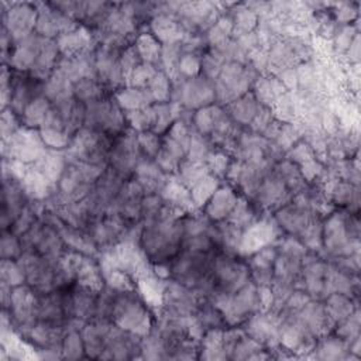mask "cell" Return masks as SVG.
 Returning <instances> with one entry per match:
<instances>
[{
    "label": "cell",
    "instance_id": "cell-1",
    "mask_svg": "<svg viewBox=\"0 0 361 361\" xmlns=\"http://www.w3.org/2000/svg\"><path fill=\"white\" fill-rule=\"evenodd\" d=\"M111 322L130 333L144 337L152 330L155 319L138 289H133L117 292Z\"/></svg>",
    "mask_w": 361,
    "mask_h": 361
},
{
    "label": "cell",
    "instance_id": "cell-2",
    "mask_svg": "<svg viewBox=\"0 0 361 361\" xmlns=\"http://www.w3.org/2000/svg\"><path fill=\"white\" fill-rule=\"evenodd\" d=\"M83 127L104 133L110 137L121 134L128 126L126 111L118 106L113 96L90 102L85 104V123Z\"/></svg>",
    "mask_w": 361,
    "mask_h": 361
},
{
    "label": "cell",
    "instance_id": "cell-3",
    "mask_svg": "<svg viewBox=\"0 0 361 361\" xmlns=\"http://www.w3.org/2000/svg\"><path fill=\"white\" fill-rule=\"evenodd\" d=\"M214 293H234L251 281L248 264L233 254L217 251L210 269ZM212 295V296H213Z\"/></svg>",
    "mask_w": 361,
    "mask_h": 361
},
{
    "label": "cell",
    "instance_id": "cell-4",
    "mask_svg": "<svg viewBox=\"0 0 361 361\" xmlns=\"http://www.w3.org/2000/svg\"><path fill=\"white\" fill-rule=\"evenodd\" d=\"M171 102L179 103L188 110H197L216 102L214 82L197 75L195 78L178 76L172 79V96Z\"/></svg>",
    "mask_w": 361,
    "mask_h": 361
},
{
    "label": "cell",
    "instance_id": "cell-5",
    "mask_svg": "<svg viewBox=\"0 0 361 361\" xmlns=\"http://www.w3.org/2000/svg\"><path fill=\"white\" fill-rule=\"evenodd\" d=\"M252 68L240 62H226L214 79L216 102L228 104L234 99L245 94L255 82Z\"/></svg>",
    "mask_w": 361,
    "mask_h": 361
},
{
    "label": "cell",
    "instance_id": "cell-6",
    "mask_svg": "<svg viewBox=\"0 0 361 361\" xmlns=\"http://www.w3.org/2000/svg\"><path fill=\"white\" fill-rule=\"evenodd\" d=\"M138 144V133L127 127L121 134L113 138L109 152V166L121 178L131 179L137 165L144 159Z\"/></svg>",
    "mask_w": 361,
    "mask_h": 361
},
{
    "label": "cell",
    "instance_id": "cell-7",
    "mask_svg": "<svg viewBox=\"0 0 361 361\" xmlns=\"http://www.w3.org/2000/svg\"><path fill=\"white\" fill-rule=\"evenodd\" d=\"M47 149L48 148L42 142L39 131L23 126L8 140L3 141L1 154L3 158L31 165L37 162Z\"/></svg>",
    "mask_w": 361,
    "mask_h": 361
},
{
    "label": "cell",
    "instance_id": "cell-8",
    "mask_svg": "<svg viewBox=\"0 0 361 361\" xmlns=\"http://www.w3.org/2000/svg\"><path fill=\"white\" fill-rule=\"evenodd\" d=\"M323 248L331 257H344L358 252V240L348 235L344 213H331L323 221Z\"/></svg>",
    "mask_w": 361,
    "mask_h": 361
},
{
    "label": "cell",
    "instance_id": "cell-9",
    "mask_svg": "<svg viewBox=\"0 0 361 361\" xmlns=\"http://www.w3.org/2000/svg\"><path fill=\"white\" fill-rule=\"evenodd\" d=\"M203 299L196 293L195 289L175 281H165L162 295V312L175 316H193Z\"/></svg>",
    "mask_w": 361,
    "mask_h": 361
},
{
    "label": "cell",
    "instance_id": "cell-10",
    "mask_svg": "<svg viewBox=\"0 0 361 361\" xmlns=\"http://www.w3.org/2000/svg\"><path fill=\"white\" fill-rule=\"evenodd\" d=\"M38 7L31 3H16L3 10V28L10 34L14 42L24 39L35 32Z\"/></svg>",
    "mask_w": 361,
    "mask_h": 361
},
{
    "label": "cell",
    "instance_id": "cell-11",
    "mask_svg": "<svg viewBox=\"0 0 361 361\" xmlns=\"http://www.w3.org/2000/svg\"><path fill=\"white\" fill-rule=\"evenodd\" d=\"M38 18L35 25V32L42 38L56 39L59 35L78 28V23L71 17L65 16L62 11L55 8L51 3H39Z\"/></svg>",
    "mask_w": 361,
    "mask_h": 361
},
{
    "label": "cell",
    "instance_id": "cell-12",
    "mask_svg": "<svg viewBox=\"0 0 361 361\" xmlns=\"http://www.w3.org/2000/svg\"><path fill=\"white\" fill-rule=\"evenodd\" d=\"M44 94V80L31 76L28 72H14L13 93L8 107L21 117L27 106Z\"/></svg>",
    "mask_w": 361,
    "mask_h": 361
},
{
    "label": "cell",
    "instance_id": "cell-13",
    "mask_svg": "<svg viewBox=\"0 0 361 361\" xmlns=\"http://www.w3.org/2000/svg\"><path fill=\"white\" fill-rule=\"evenodd\" d=\"M279 227L275 220L269 219H258L245 230H243L240 252L251 255L252 252L274 244L278 238Z\"/></svg>",
    "mask_w": 361,
    "mask_h": 361
},
{
    "label": "cell",
    "instance_id": "cell-14",
    "mask_svg": "<svg viewBox=\"0 0 361 361\" xmlns=\"http://www.w3.org/2000/svg\"><path fill=\"white\" fill-rule=\"evenodd\" d=\"M30 203L20 180L3 179L1 190V228L8 230L23 209Z\"/></svg>",
    "mask_w": 361,
    "mask_h": 361
},
{
    "label": "cell",
    "instance_id": "cell-15",
    "mask_svg": "<svg viewBox=\"0 0 361 361\" xmlns=\"http://www.w3.org/2000/svg\"><path fill=\"white\" fill-rule=\"evenodd\" d=\"M319 214L306 206L298 203H288L275 212L274 220L278 227L288 233V235L298 237Z\"/></svg>",
    "mask_w": 361,
    "mask_h": 361
},
{
    "label": "cell",
    "instance_id": "cell-16",
    "mask_svg": "<svg viewBox=\"0 0 361 361\" xmlns=\"http://www.w3.org/2000/svg\"><path fill=\"white\" fill-rule=\"evenodd\" d=\"M289 189L286 188L285 182L281 176L272 171L269 172L258 185V189L254 195V202L261 209H279L285 206L283 202L289 197Z\"/></svg>",
    "mask_w": 361,
    "mask_h": 361
},
{
    "label": "cell",
    "instance_id": "cell-17",
    "mask_svg": "<svg viewBox=\"0 0 361 361\" xmlns=\"http://www.w3.org/2000/svg\"><path fill=\"white\" fill-rule=\"evenodd\" d=\"M44 41L45 38L34 32L24 39L14 42V47L7 59L8 66L17 72H28L34 65Z\"/></svg>",
    "mask_w": 361,
    "mask_h": 361
},
{
    "label": "cell",
    "instance_id": "cell-18",
    "mask_svg": "<svg viewBox=\"0 0 361 361\" xmlns=\"http://www.w3.org/2000/svg\"><path fill=\"white\" fill-rule=\"evenodd\" d=\"M238 202V195L231 186H219L207 203L202 207L204 216L210 221H223L233 212Z\"/></svg>",
    "mask_w": 361,
    "mask_h": 361
},
{
    "label": "cell",
    "instance_id": "cell-19",
    "mask_svg": "<svg viewBox=\"0 0 361 361\" xmlns=\"http://www.w3.org/2000/svg\"><path fill=\"white\" fill-rule=\"evenodd\" d=\"M149 32L162 44H176L188 34L176 16L157 14L151 18Z\"/></svg>",
    "mask_w": 361,
    "mask_h": 361
},
{
    "label": "cell",
    "instance_id": "cell-20",
    "mask_svg": "<svg viewBox=\"0 0 361 361\" xmlns=\"http://www.w3.org/2000/svg\"><path fill=\"white\" fill-rule=\"evenodd\" d=\"M94 42L96 39L92 35L90 30L83 25H79L78 28L65 32L56 38L61 56H73L86 51H92L96 48L93 47Z\"/></svg>",
    "mask_w": 361,
    "mask_h": 361
},
{
    "label": "cell",
    "instance_id": "cell-21",
    "mask_svg": "<svg viewBox=\"0 0 361 361\" xmlns=\"http://www.w3.org/2000/svg\"><path fill=\"white\" fill-rule=\"evenodd\" d=\"M133 179H135L142 189L145 190V195L149 193H159L169 179V175H166L154 159L144 158L135 168V172L133 175Z\"/></svg>",
    "mask_w": 361,
    "mask_h": 361
},
{
    "label": "cell",
    "instance_id": "cell-22",
    "mask_svg": "<svg viewBox=\"0 0 361 361\" xmlns=\"http://www.w3.org/2000/svg\"><path fill=\"white\" fill-rule=\"evenodd\" d=\"M99 290L92 288L73 283L71 286L72 295V306H73V316L83 322H92L94 319L96 312V300H97Z\"/></svg>",
    "mask_w": 361,
    "mask_h": 361
},
{
    "label": "cell",
    "instance_id": "cell-23",
    "mask_svg": "<svg viewBox=\"0 0 361 361\" xmlns=\"http://www.w3.org/2000/svg\"><path fill=\"white\" fill-rule=\"evenodd\" d=\"M59 58H61V52H59L58 44H56V39L45 38L42 48H41L34 65L28 71V73L39 80H47L48 76L55 71Z\"/></svg>",
    "mask_w": 361,
    "mask_h": 361
},
{
    "label": "cell",
    "instance_id": "cell-24",
    "mask_svg": "<svg viewBox=\"0 0 361 361\" xmlns=\"http://www.w3.org/2000/svg\"><path fill=\"white\" fill-rule=\"evenodd\" d=\"M159 195L162 196L166 204L182 212L183 214H186L189 210L195 207L190 189H188L176 176H169Z\"/></svg>",
    "mask_w": 361,
    "mask_h": 361
},
{
    "label": "cell",
    "instance_id": "cell-25",
    "mask_svg": "<svg viewBox=\"0 0 361 361\" xmlns=\"http://www.w3.org/2000/svg\"><path fill=\"white\" fill-rule=\"evenodd\" d=\"M261 104L254 97L252 92H247L245 94L234 99L228 104H226V111L231 117V120L238 126H248L255 114L258 113Z\"/></svg>",
    "mask_w": 361,
    "mask_h": 361
},
{
    "label": "cell",
    "instance_id": "cell-26",
    "mask_svg": "<svg viewBox=\"0 0 361 361\" xmlns=\"http://www.w3.org/2000/svg\"><path fill=\"white\" fill-rule=\"evenodd\" d=\"M44 96L51 103H59L73 97V82L58 68L44 80Z\"/></svg>",
    "mask_w": 361,
    "mask_h": 361
},
{
    "label": "cell",
    "instance_id": "cell-27",
    "mask_svg": "<svg viewBox=\"0 0 361 361\" xmlns=\"http://www.w3.org/2000/svg\"><path fill=\"white\" fill-rule=\"evenodd\" d=\"M114 99L117 100L118 106L124 111L141 110V109L149 107L155 103L154 97L148 89L133 87V86H124V87L118 89L114 93Z\"/></svg>",
    "mask_w": 361,
    "mask_h": 361
},
{
    "label": "cell",
    "instance_id": "cell-28",
    "mask_svg": "<svg viewBox=\"0 0 361 361\" xmlns=\"http://www.w3.org/2000/svg\"><path fill=\"white\" fill-rule=\"evenodd\" d=\"M286 92L288 89L278 76H267L255 79L252 94L261 106L271 107Z\"/></svg>",
    "mask_w": 361,
    "mask_h": 361
},
{
    "label": "cell",
    "instance_id": "cell-29",
    "mask_svg": "<svg viewBox=\"0 0 361 361\" xmlns=\"http://www.w3.org/2000/svg\"><path fill=\"white\" fill-rule=\"evenodd\" d=\"M313 351L314 357L319 360H341L350 355L348 343L330 333L317 338Z\"/></svg>",
    "mask_w": 361,
    "mask_h": 361
},
{
    "label": "cell",
    "instance_id": "cell-30",
    "mask_svg": "<svg viewBox=\"0 0 361 361\" xmlns=\"http://www.w3.org/2000/svg\"><path fill=\"white\" fill-rule=\"evenodd\" d=\"M323 303L329 317L334 324L347 319L358 307L353 298L344 293H330L324 298Z\"/></svg>",
    "mask_w": 361,
    "mask_h": 361
},
{
    "label": "cell",
    "instance_id": "cell-31",
    "mask_svg": "<svg viewBox=\"0 0 361 361\" xmlns=\"http://www.w3.org/2000/svg\"><path fill=\"white\" fill-rule=\"evenodd\" d=\"M109 96V89L97 78H86L73 83V97L83 104Z\"/></svg>",
    "mask_w": 361,
    "mask_h": 361
},
{
    "label": "cell",
    "instance_id": "cell-32",
    "mask_svg": "<svg viewBox=\"0 0 361 361\" xmlns=\"http://www.w3.org/2000/svg\"><path fill=\"white\" fill-rule=\"evenodd\" d=\"M223 330L224 329H210L204 331L200 340L199 358L226 360V353L223 348Z\"/></svg>",
    "mask_w": 361,
    "mask_h": 361
},
{
    "label": "cell",
    "instance_id": "cell-33",
    "mask_svg": "<svg viewBox=\"0 0 361 361\" xmlns=\"http://www.w3.org/2000/svg\"><path fill=\"white\" fill-rule=\"evenodd\" d=\"M51 106H52V103L44 94L37 97L35 100H32L24 110L23 116L20 117L23 126L28 127V128L39 130L47 118V114H48Z\"/></svg>",
    "mask_w": 361,
    "mask_h": 361
},
{
    "label": "cell",
    "instance_id": "cell-34",
    "mask_svg": "<svg viewBox=\"0 0 361 361\" xmlns=\"http://www.w3.org/2000/svg\"><path fill=\"white\" fill-rule=\"evenodd\" d=\"M134 45H135L142 62H148L155 66L158 63H161L162 44L151 32H142V34L137 35Z\"/></svg>",
    "mask_w": 361,
    "mask_h": 361
},
{
    "label": "cell",
    "instance_id": "cell-35",
    "mask_svg": "<svg viewBox=\"0 0 361 361\" xmlns=\"http://www.w3.org/2000/svg\"><path fill=\"white\" fill-rule=\"evenodd\" d=\"M207 175H210V171L206 165V162H193L189 159H183L178 168V172L175 176L188 188L192 189L196 183H199L202 179H204Z\"/></svg>",
    "mask_w": 361,
    "mask_h": 361
},
{
    "label": "cell",
    "instance_id": "cell-36",
    "mask_svg": "<svg viewBox=\"0 0 361 361\" xmlns=\"http://www.w3.org/2000/svg\"><path fill=\"white\" fill-rule=\"evenodd\" d=\"M214 151L213 142L207 135L197 133L195 128L190 133L189 148L186 154V159L193 162H206L210 154Z\"/></svg>",
    "mask_w": 361,
    "mask_h": 361
},
{
    "label": "cell",
    "instance_id": "cell-37",
    "mask_svg": "<svg viewBox=\"0 0 361 361\" xmlns=\"http://www.w3.org/2000/svg\"><path fill=\"white\" fill-rule=\"evenodd\" d=\"M233 28H234V23L231 17L228 16L219 17L204 35L207 45H210L212 48L223 45L230 39V35H233Z\"/></svg>",
    "mask_w": 361,
    "mask_h": 361
},
{
    "label": "cell",
    "instance_id": "cell-38",
    "mask_svg": "<svg viewBox=\"0 0 361 361\" xmlns=\"http://www.w3.org/2000/svg\"><path fill=\"white\" fill-rule=\"evenodd\" d=\"M219 186H220L219 178L213 176L212 173L207 175L204 179H202L199 183H196L190 189V195H192L195 207L202 209L207 203V200L213 196V193L217 190Z\"/></svg>",
    "mask_w": 361,
    "mask_h": 361
},
{
    "label": "cell",
    "instance_id": "cell-39",
    "mask_svg": "<svg viewBox=\"0 0 361 361\" xmlns=\"http://www.w3.org/2000/svg\"><path fill=\"white\" fill-rule=\"evenodd\" d=\"M61 354H62V358H68V360H78V358L86 357L80 330L66 329V333L62 340Z\"/></svg>",
    "mask_w": 361,
    "mask_h": 361
},
{
    "label": "cell",
    "instance_id": "cell-40",
    "mask_svg": "<svg viewBox=\"0 0 361 361\" xmlns=\"http://www.w3.org/2000/svg\"><path fill=\"white\" fill-rule=\"evenodd\" d=\"M258 21H259V16L255 11H252L248 6L238 8L233 18V23H234L233 37L237 38L240 35L252 32L254 28L258 25Z\"/></svg>",
    "mask_w": 361,
    "mask_h": 361
},
{
    "label": "cell",
    "instance_id": "cell-41",
    "mask_svg": "<svg viewBox=\"0 0 361 361\" xmlns=\"http://www.w3.org/2000/svg\"><path fill=\"white\" fill-rule=\"evenodd\" d=\"M0 281L11 288L25 283V274L17 259H1Z\"/></svg>",
    "mask_w": 361,
    "mask_h": 361
},
{
    "label": "cell",
    "instance_id": "cell-42",
    "mask_svg": "<svg viewBox=\"0 0 361 361\" xmlns=\"http://www.w3.org/2000/svg\"><path fill=\"white\" fill-rule=\"evenodd\" d=\"M148 90L151 92L154 102L155 103H165V102H171V96H172V80L171 78L162 72L161 69L157 72V75L154 76V79L151 80Z\"/></svg>",
    "mask_w": 361,
    "mask_h": 361
},
{
    "label": "cell",
    "instance_id": "cell-43",
    "mask_svg": "<svg viewBox=\"0 0 361 361\" xmlns=\"http://www.w3.org/2000/svg\"><path fill=\"white\" fill-rule=\"evenodd\" d=\"M126 120H127V126L137 133L151 131L152 126H154L152 106L141 109V110L126 111Z\"/></svg>",
    "mask_w": 361,
    "mask_h": 361
},
{
    "label": "cell",
    "instance_id": "cell-44",
    "mask_svg": "<svg viewBox=\"0 0 361 361\" xmlns=\"http://www.w3.org/2000/svg\"><path fill=\"white\" fill-rule=\"evenodd\" d=\"M39 135L42 142L48 149H56V151H65L72 141V135L62 130L56 128H48V127H41Z\"/></svg>",
    "mask_w": 361,
    "mask_h": 361
},
{
    "label": "cell",
    "instance_id": "cell-45",
    "mask_svg": "<svg viewBox=\"0 0 361 361\" xmlns=\"http://www.w3.org/2000/svg\"><path fill=\"white\" fill-rule=\"evenodd\" d=\"M159 69L148 62H141L128 76L127 79V86L133 87H141V89H148L151 80L157 75Z\"/></svg>",
    "mask_w": 361,
    "mask_h": 361
},
{
    "label": "cell",
    "instance_id": "cell-46",
    "mask_svg": "<svg viewBox=\"0 0 361 361\" xmlns=\"http://www.w3.org/2000/svg\"><path fill=\"white\" fill-rule=\"evenodd\" d=\"M23 254V245L20 237L10 230H3L0 240V257L1 259H17Z\"/></svg>",
    "mask_w": 361,
    "mask_h": 361
},
{
    "label": "cell",
    "instance_id": "cell-47",
    "mask_svg": "<svg viewBox=\"0 0 361 361\" xmlns=\"http://www.w3.org/2000/svg\"><path fill=\"white\" fill-rule=\"evenodd\" d=\"M138 144L145 158L155 159L159 149L162 148V135H158L154 131L138 133Z\"/></svg>",
    "mask_w": 361,
    "mask_h": 361
},
{
    "label": "cell",
    "instance_id": "cell-48",
    "mask_svg": "<svg viewBox=\"0 0 361 361\" xmlns=\"http://www.w3.org/2000/svg\"><path fill=\"white\" fill-rule=\"evenodd\" d=\"M206 165L210 171V173L216 178H221L226 176L228 169H230V158L226 155V152L223 151H213L210 154V157L206 161Z\"/></svg>",
    "mask_w": 361,
    "mask_h": 361
},
{
    "label": "cell",
    "instance_id": "cell-49",
    "mask_svg": "<svg viewBox=\"0 0 361 361\" xmlns=\"http://www.w3.org/2000/svg\"><path fill=\"white\" fill-rule=\"evenodd\" d=\"M197 75H200V56L195 54H183L178 65V76L188 79Z\"/></svg>",
    "mask_w": 361,
    "mask_h": 361
},
{
    "label": "cell",
    "instance_id": "cell-50",
    "mask_svg": "<svg viewBox=\"0 0 361 361\" xmlns=\"http://www.w3.org/2000/svg\"><path fill=\"white\" fill-rule=\"evenodd\" d=\"M141 58H140V54L135 48L134 44L128 45L127 48H124L120 54V65H121V69H123V73L126 76V82L128 79V76L131 75V72L141 63Z\"/></svg>",
    "mask_w": 361,
    "mask_h": 361
},
{
    "label": "cell",
    "instance_id": "cell-51",
    "mask_svg": "<svg viewBox=\"0 0 361 361\" xmlns=\"http://www.w3.org/2000/svg\"><path fill=\"white\" fill-rule=\"evenodd\" d=\"M20 121L21 118L10 107L1 110V141L8 140L20 128Z\"/></svg>",
    "mask_w": 361,
    "mask_h": 361
},
{
    "label": "cell",
    "instance_id": "cell-52",
    "mask_svg": "<svg viewBox=\"0 0 361 361\" xmlns=\"http://www.w3.org/2000/svg\"><path fill=\"white\" fill-rule=\"evenodd\" d=\"M355 34H357V31L351 25H344V27L338 28L336 31V34L333 35V44H334L336 51L343 52V54L347 52Z\"/></svg>",
    "mask_w": 361,
    "mask_h": 361
},
{
    "label": "cell",
    "instance_id": "cell-53",
    "mask_svg": "<svg viewBox=\"0 0 361 361\" xmlns=\"http://www.w3.org/2000/svg\"><path fill=\"white\" fill-rule=\"evenodd\" d=\"M345 54L348 55L350 61L358 62V56H360V34L358 32L355 34V37H354V39H353V42H351V45H350V48Z\"/></svg>",
    "mask_w": 361,
    "mask_h": 361
}]
</instances>
